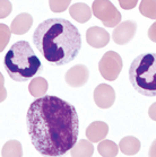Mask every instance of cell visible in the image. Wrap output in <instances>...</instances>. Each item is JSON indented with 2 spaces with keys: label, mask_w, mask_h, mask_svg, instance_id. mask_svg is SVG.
Here are the masks:
<instances>
[{
  "label": "cell",
  "mask_w": 156,
  "mask_h": 157,
  "mask_svg": "<svg viewBox=\"0 0 156 157\" xmlns=\"http://www.w3.org/2000/svg\"><path fill=\"white\" fill-rule=\"evenodd\" d=\"M26 125L33 146L43 156L64 155L75 146L79 135L75 106L53 95L33 101L27 110Z\"/></svg>",
  "instance_id": "obj_1"
},
{
  "label": "cell",
  "mask_w": 156,
  "mask_h": 157,
  "mask_svg": "<svg viewBox=\"0 0 156 157\" xmlns=\"http://www.w3.org/2000/svg\"><path fill=\"white\" fill-rule=\"evenodd\" d=\"M33 43L51 66H64L76 59L82 49V36L76 26L64 18H49L33 33Z\"/></svg>",
  "instance_id": "obj_2"
},
{
  "label": "cell",
  "mask_w": 156,
  "mask_h": 157,
  "mask_svg": "<svg viewBox=\"0 0 156 157\" xmlns=\"http://www.w3.org/2000/svg\"><path fill=\"white\" fill-rule=\"evenodd\" d=\"M4 66L15 82H27L43 70L40 59L26 41H18L11 45L5 56Z\"/></svg>",
  "instance_id": "obj_3"
},
{
  "label": "cell",
  "mask_w": 156,
  "mask_h": 157,
  "mask_svg": "<svg viewBox=\"0 0 156 157\" xmlns=\"http://www.w3.org/2000/svg\"><path fill=\"white\" fill-rule=\"evenodd\" d=\"M129 80L136 92L147 97L156 96V53H144L134 59Z\"/></svg>",
  "instance_id": "obj_4"
},
{
  "label": "cell",
  "mask_w": 156,
  "mask_h": 157,
  "mask_svg": "<svg viewBox=\"0 0 156 157\" xmlns=\"http://www.w3.org/2000/svg\"><path fill=\"white\" fill-rule=\"evenodd\" d=\"M94 16L103 23L105 27H115L121 23L122 16L110 0H94L92 5Z\"/></svg>",
  "instance_id": "obj_5"
},
{
  "label": "cell",
  "mask_w": 156,
  "mask_h": 157,
  "mask_svg": "<svg viewBox=\"0 0 156 157\" xmlns=\"http://www.w3.org/2000/svg\"><path fill=\"white\" fill-rule=\"evenodd\" d=\"M123 67L121 56L114 51H107L103 54L99 62V71L104 79L113 82L119 77Z\"/></svg>",
  "instance_id": "obj_6"
},
{
  "label": "cell",
  "mask_w": 156,
  "mask_h": 157,
  "mask_svg": "<svg viewBox=\"0 0 156 157\" xmlns=\"http://www.w3.org/2000/svg\"><path fill=\"white\" fill-rule=\"evenodd\" d=\"M137 31V23L134 21H126L115 26L112 39L119 45H124L134 39Z\"/></svg>",
  "instance_id": "obj_7"
},
{
  "label": "cell",
  "mask_w": 156,
  "mask_h": 157,
  "mask_svg": "<svg viewBox=\"0 0 156 157\" xmlns=\"http://www.w3.org/2000/svg\"><path fill=\"white\" fill-rule=\"evenodd\" d=\"M94 102L99 109H110L115 101V92L112 86L107 84H99L93 93Z\"/></svg>",
  "instance_id": "obj_8"
},
{
  "label": "cell",
  "mask_w": 156,
  "mask_h": 157,
  "mask_svg": "<svg viewBox=\"0 0 156 157\" xmlns=\"http://www.w3.org/2000/svg\"><path fill=\"white\" fill-rule=\"evenodd\" d=\"M89 71L84 64H76L71 67L64 75V80L71 87H82L88 82Z\"/></svg>",
  "instance_id": "obj_9"
},
{
  "label": "cell",
  "mask_w": 156,
  "mask_h": 157,
  "mask_svg": "<svg viewBox=\"0 0 156 157\" xmlns=\"http://www.w3.org/2000/svg\"><path fill=\"white\" fill-rule=\"evenodd\" d=\"M86 41L94 49H102L110 42V34L99 26H92L86 32Z\"/></svg>",
  "instance_id": "obj_10"
},
{
  "label": "cell",
  "mask_w": 156,
  "mask_h": 157,
  "mask_svg": "<svg viewBox=\"0 0 156 157\" xmlns=\"http://www.w3.org/2000/svg\"><path fill=\"white\" fill-rule=\"evenodd\" d=\"M109 133V125L103 121H94L86 129V137L92 143L102 141Z\"/></svg>",
  "instance_id": "obj_11"
},
{
  "label": "cell",
  "mask_w": 156,
  "mask_h": 157,
  "mask_svg": "<svg viewBox=\"0 0 156 157\" xmlns=\"http://www.w3.org/2000/svg\"><path fill=\"white\" fill-rule=\"evenodd\" d=\"M33 25V17L27 13L17 15L15 19L11 21V33L16 35H21L29 31V29Z\"/></svg>",
  "instance_id": "obj_12"
},
{
  "label": "cell",
  "mask_w": 156,
  "mask_h": 157,
  "mask_svg": "<svg viewBox=\"0 0 156 157\" xmlns=\"http://www.w3.org/2000/svg\"><path fill=\"white\" fill-rule=\"evenodd\" d=\"M92 9L89 8L88 5L84 4V2H77V4L71 5L69 7V14L75 21L84 24L91 19L92 17Z\"/></svg>",
  "instance_id": "obj_13"
},
{
  "label": "cell",
  "mask_w": 156,
  "mask_h": 157,
  "mask_svg": "<svg viewBox=\"0 0 156 157\" xmlns=\"http://www.w3.org/2000/svg\"><path fill=\"white\" fill-rule=\"evenodd\" d=\"M140 146H142V144L139 139L132 136L123 137L119 143V149L121 150V153H123L127 156L136 155L140 150Z\"/></svg>",
  "instance_id": "obj_14"
},
{
  "label": "cell",
  "mask_w": 156,
  "mask_h": 157,
  "mask_svg": "<svg viewBox=\"0 0 156 157\" xmlns=\"http://www.w3.org/2000/svg\"><path fill=\"white\" fill-rule=\"evenodd\" d=\"M94 154V146L91 140L82 139L75 144L70 149V155L72 157H91Z\"/></svg>",
  "instance_id": "obj_15"
},
{
  "label": "cell",
  "mask_w": 156,
  "mask_h": 157,
  "mask_svg": "<svg viewBox=\"0 0 156 157\" xmlns=\"http://www.w3.org/2000/svg\"><path fill=\"white\" fill-rule=\"evenodd\" d=\"M48 88H49V84L46 82V79L43 78V77L33 78L29 85V94L33 97H36V98L44 96L48 92Z\"/></svg>",
  "instance_id": "obj_16"
},
{
  "label": "cell",
  "mask_w": 156,
  "mask_h": 157,
  "mask_svg": "<svg viewBox=\"0 0 156 157\" xmlns=\"http://www.w3.org/2000/svg\"><path fill=\"white\" fill-rule=\"evenodd\" d=\"M97 150H99V155L103 157H114L119 153V147L112 140L103 139L102 141H99Z\"/></svg>",
  "instance_id": "obj_17"
},
{
  "label": "cell",
  "mask_w": 156,
  "mask_h": 157,
  "mask_svg": "<svg viewBox=\"0 0 156 157\" xmlns=\"http://www.w3.org/2000/svg\"><path fill=\"white\" fill-rule=\"evenodd\" d=\"M1 156H23L21 145L17 140H9L5 144L1 150Z\"/></svg>",
  "instance_id": "obj_18"
},
{
  "label": "cell",
  "mask_w": 156,
  "mask_h": 157,
  "mask_svg": "<svg viewBox=\"0 0 156 157\" xmlns=\"http://www.w3.org/2000/svg\"><path fill=\"white\" fill-rule=\"evenodd\" d=\"M139 11L142 16L156 21V0H142L139 4Z\"/></svg>",
  "instance_id": "obj_19"
},
{
  "label": "cell",
  "mask_w": 156,
  "mask_h": 157,
  "mask_svg": "<svg viewBox=\"0 0 156 157\" xmlns=\"http://www.w3.org/2000/svg\"><path fill=\"white\" fill-rule=\"evenodd\" d=\"M72 0H49L50 9L53 13H62L69 7Z\"/></svg>",
  "instance_id": "obj_20"
},
{
  "label": "cell",
  "mask_w": 156,
  "mask_h": 157,
  "mask_svg": "<svg viewBox=\"0 0 156 157\" xmlns=\"http://www.w3.org/2000/svg\"><path fill=\"white\" fill-rule=\"evenodd\" d=\"M0 29H1V51H4L8 41H9V37H10L11 29H8V26L5 25V24H1Z\"/></svg>",
  "instance_id": "obj_21"
},
{
  "label": "cell",
  "mask_w": 156,
  "mask_h": 157,
  "mask_svg": "<svg viewBox=\"0 0 156 157\" xmlns=\"http://www.w3.org/2000/svg\"><path fill=\"white\" fill-rule=\"evenodd\" d=\"M0 1H1V14H0V17L4 19L11 13V4L9 0H0Z\"/></svg>",
  "instance_id": "obj_22"
},
{
  "label": "cell",
  "mask_w": 156,
  "mask_h": 157,
  "mask_svg": "<svg viewBox=\"0 0 156 157\" xmlns=\"http://www.w3.org/2000/svg\"><path fill=\"white\" fill-rule=\"evenodd\" d=\"M118 1H119V5L121 6L122 9L130 10V9H134L137 6L139 0H118Z\"/></svg>",
  "instance_id": "obj_23"
},
{
  "label": "cell",
  "mask_w": 156,
  "mask_h": 157,
  "mask_svg": "<svg viewBox=\"0 0 156 157\" xmlns=\"http://www.w3.org/2000/svg\"><path fill=\"white\" fill-rule=\"evenodd\" d=\"M147 35H148L149 40H150L152 42L156 43V21L148 29V33H147Z\"/></svg>",
  "instance_id": "obj_24"
},
{
  "label": "cell",
  "mask_w": 156,
  "mask_h": 157,
  "mask_svg": "<svg viewBox=\"0 0 156 157\" xmlns=\"http://www.w3.org/2000/svg\"><path fill=\"white\" fill-rule=\"evenodd\" d=\"M148 115H149V118L152 119L153 121H156V102L154 104H152V105H150V107H149Z\"/></svg>",
  "instance_id": "obj_25"
},
{
  "label": "cell",
  "mask_w": 156,
  "mask_h": 157,
  "mask_svg": "<svg viewBox=\"0 0 156 157\" xmlns=\"http://www.w3.org/2000/svg\"><path fill=\"white\" fill-rule=\"evenodd\" d=\"M148 155L152 157H156V139L153 141V144L150 145V148H149Z\"/></svg>",
  "instance_id": "obj_26"
}]
</instances>
